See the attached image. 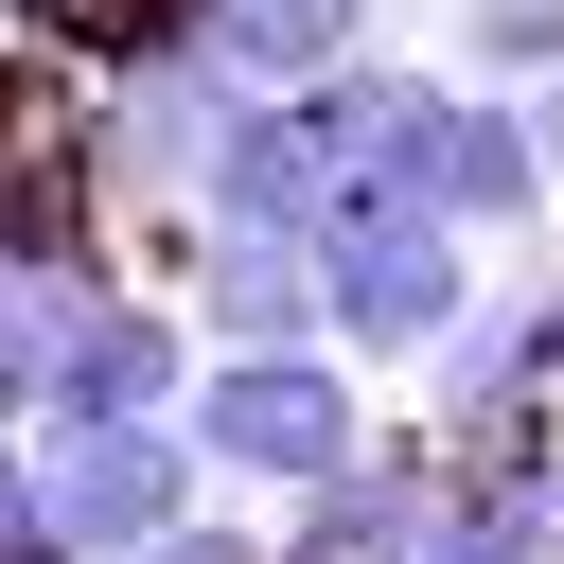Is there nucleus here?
<instances>
[{
    "label": "nucleus",
    "instance_id": "obj_1",
    "mask_svg": "<svg viewBox=\"0 0 564 564\" xmlns=\"http://www.w3.org/2000/svg\"><path fill=\"white\" fill-rule=\"evenodd\" d=\"M194 441L229 494H317L352 476L388 423H370V352L352 335H264V352H212L194 370Z\"/></svg>",
    "mask_w": 564,
    "mask_h": 564
},
{
    "label": "nucleus",
    "instance_id": "obj_2",
    "mask_svg": "<svg viewBox=\"0 0 564 564\" xmlns=\"http://www.w3.org/2000/svg\"><path fill=\"white\" fill-rule=\"evenodd\" d=\"M317 247H335V335H352L370 370H423V352H441V335L494 300V264H476L494 229H458V212H405V194H352Z\"/></svg>",
    "mask_w": 564,
    "mask_h": 564
},
{
    "label": "nucleus",
    "instance_id": "obj_3",
    "mask_svg": "<svg viewBox=\"0 0 564 564\" xmlns=\"http://www.w3.org/2000/svg\"><path fill=\"white\" fill-rule=\"evenodd\" d=\"M194 317L212 352H264V335H335V247L317 229H194Z\"/></svg>",
    "mask_w": 564,
    "mask_h": 564
},
{
    "label": "nucleus",
    "instance_id": "obj_4",
    "mask_svg": "<svg viewBox=\"0 0 564 564\" xmlns=\"http://www.w3.org/2000/svg\"><path fill=\"white\" fill-rule=\"evenodd\" d=\"M247 88H317V70H352L370 35H388V0H176Z\"/></svg>",
    "mask_w": 564,
    "mask_h": 564
},
{
    "label": "nucleus",
    "instance_id": "obj_5",
    "mask_svg": "<svg viewBox=\"0 0 564 564\" xmlns=\"http://www.w3.org/2000/svg\"><path fill=\"white\" fill-rule=\"evenodd\" d=\"M106 282H123V264H0V405H18V423L70 388V352H88Z\"/></svg>",
    "mask_w": 564,
    "mask_h": 564
},
{
    "label": "nucleus",
    "instance_id": "obj_6",
    "mask_svg": "<svg viewBox=\"0 0 564 564\" xmlns=\"http://www.w3.org/2000/svg\"><path fill=\"white\" fill-rule=\"evenodd\" d=\"M106 564H282V529H247V511H176V529H141V546H106Z\"/></svg>",
    "mask_w": 564,
    "mask_h": 564
},
{
    "label": "nucleus",
    "instance_id": "obj_7",
    "mask_svg": "<svg viewBox=\"0 0 564 564\" xmlns=\"http://www.w3.org/2000/svg\"><path fill=\"white\" fill-rule=\"evenodd\" d=\"M546 564H564V458H546Z\"/></svg>",
    "mask_w": 564,
    "mask_h": 564
}]
</instances>
